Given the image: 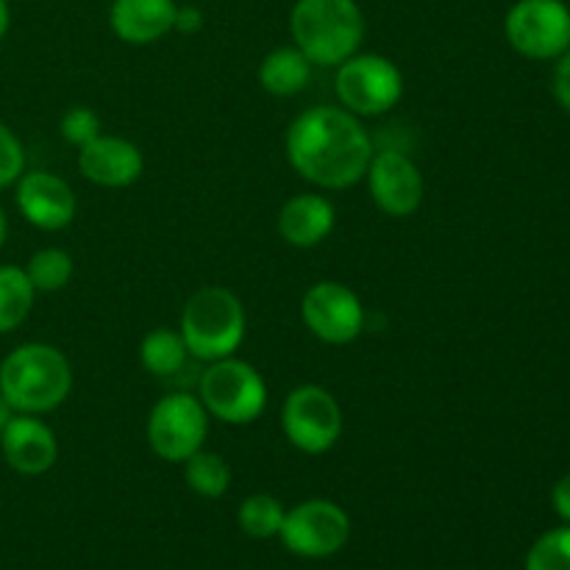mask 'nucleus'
Masks as SVG:
<instances>
[{"label":"nucleus","instance_id":"1","mask_svg":"<svg viewBox=\"0 0 570 570\" xmlns=\"http://www.w3.org/2000/svg\"><path fill=\"white\" fill-rule=\"evenodd\" d=\"M289 165L321 189H345L362 181L373 159V139L360 117L343 106L301 111L287 128Z\"/></svg>","mask_w":570,"mask_h":570},{"label":"nucleus","instance_id":"2","mask_svg":"<svg viewBox=\"0 0 570 570\" xmlns=\"http://www.w3.org/2000/svg\"><path fill=\"white\" fill-rule=\"evenodd\" d=\"M70 390V362L48 343H26L0 362V393L20 415L53 412L65 404Z\"/></svg>","mask_w":570,"mask_h":570},{"label":"nucleus","instance_id":"3","mask_svg":"<svg viewBox=\"0 0 570 570\" xmlns=\"http://www.w3.org/2000/svg\"><path fill=\"white\" fill-rule=\"evenodd\" d=\"M295 48L317 67H340L360 50L365 17L356 0H298L289 14Z\"/></svg>","mask_w":570,"mask_h":570},{"label":"nucleus","instance_id":"4","mask_svg":"<svg viewBox=\"0 0 570 570\" xmlns=\"http://www.w3.org/2000/svg\"><path fill=\"white\" fill-rule=\"evenodd\" d=\"M178 332L195 360L215 362L234 356L245 337L243 301L226 287H200L184 304Z\"/></svg>","mask_w":570,"mask_h":570},{"label":"nucleus","instance_id":"5","mask_svg":"<svg viewBox=\"0 0 570 570\" xmlns=\"http://www.w3.org/2000/svg\"><path fill=\"white\" fill-rule=\"evenodd\" d=\"M198 399L217 421L228 426H248L265 412L267 384L254 365L226 356L209 362L198 376Z\"/></svg>","mask_w":570,"mask_h":570},{"label":"nucleus","instance_id":"6","mask_svg":"<svg viewBox=\"0 0 570 570\" xmlns=\"http://www.w3.org/2000/svg\"><path fill=\"white\" fill-rule=\"evenodd\" d=\"M334 92L351 115L376 117L399 104L404 95V76L387 56L354 53L337 67Z\"/></svg>","mask_w":570,"mask_h":570},{"label":"nucleus","instance_id":"7","mask_svg":"<svg viewBox=\"0 0 570 570\" xmlns=\"http://www.w3.org/2000/svg\"><path fill=\"white\" fill-rule=\"evenodd\" d=\"M209 434V412L193 393H167L148 415V445L159 460L187 462Z\"/></svg>","mask_w":570,"mask_h":570},{"label":"nucleus","instance_id":"8","mask_svg":"<svg viewBox=\"0 0 570 570\" xmlns=\"http://www.w3.org/2000/svg\"><path fill=\"white\" fill-rule=\"evenodd\" d=\"M284 438L304 454H326L343 434V410L321 384H301L282 406Z\"/></svg>","mask_w":570,"mask_h":570},{"label":"nucleus","instance_id":"9","mask_svg":"<svg viewBox=\"0 0 570 570\" xmlns=\"http://www.w3.org/2000/svg\"><path fill=\"white\" fill-rule=\"evenodd\" d=\"M507 42L534 61L560 59L570 48V9L562 0H518L504 20Z\"/></svg>","mask_w":570,"mask_h":570},{"label":"nucleus","instance_id":"10","mask_svg":"<svg viewBox=\"0 0 570 570\" xmlns=\"http://www.w3.org/2000/svg\"><path fill=\"white\" fill-rule=\"evenodd\" d=\"M278 538L293 554L321 560V557L337 554L348 543L351 518L334 501L312 499L284 512Z\"/></svg>","mask_w":570,"mask_h":570},{"label":"nucleus","instance_id":"11","mask_svg":"<svg viewBox=\"0 0 570 570\" xmlns=\"http://www.w3.org/2000/svg\"><path fill=\"white\" fill-rule=\"evenodd\" d=\"M306 328L326 345H348L365 328L360 295L340 282H317L301 301Z\"/></svg>","mask_w":570,"mask_h":570},{"label":"nucleus","instance_id":"12","mask_svg":"<svg viewBox=\"0 0 570 570\" xmlns=\"http://www.w3.org/2000/svg\"><path fill=\"white\" fill-rule=\"evenodd\" d=\"M367 187L379 209L390 217H410L423 204V176L404 150H379L367 165Z\"/></svg>","mask_w":570,"mask_h":570},{"label":"nucleus","instance_id":"13","mask_svg":"<svg viewBox=\"0 0 570 570\" xmlns=\"http://www.w3.org/2000/svg\"><path fill=\"white\" fill-rule=\"evenodd\" d=\"M17 209L31 226L42 232H59L70 226L76 217V193L56 173H22L17 178Z\"/></svg>","mask_w":570,"mask_h":570},{"label":"nucleus","instance_id":"14","mask_svg":"<svg viewBox=\"0 0 570 570\" xmlns=\"http://www.w3.org/2000/svg\"><path fill=\"white\" fill-rule=\"evenodd\" d=\"M0 449L11 471L22 476L48 473L59 460V443L48 423L39 421L37 415H20V412L0 432Z\"/></svg>","mask_w":570,"mask_h":570},{"label":"nucleus","instance_id":"15","mask_svg":"<svg viewBox=\"0 0 570 570\" xmlns=\"http://www.w3.org/2000/svg\"><path fill=\"white\" fill-rule=\"evenodd\" d=\"M78 170L87 181L98 187L120 189L131 187L145 170L142 150L122 137H109L100 134L89 145L78 148Z\"/></svg>","mask_w":570,"mask_h":570},{"label":"nucleus","instance_id":"16","mask_svg":"<svg viewBox=\"0 0 570 570\" xmlns=\"http://www.w3.org/2000/svg\"><path fill=\"white\" fill-rule=\"evenodd\" d=\"M176 0H115L109 9L111 31L128 45H150L173 31Z\"/></svg>","mask_w":570,"mask_h":570},{"label":"nucleus","instance_id":"17","mask_svg":"<svg viewBox=\"0 0 570 570\" xmlns=\"http://www.w3.org/2000/svg\"><path fill=\"white\" fill-rule=\"evenodd\" d=\"M278 237L295 248H315L332 234L334 206L323 195H295L278 212Z\"/></svg>","mask_w":570,"mask_h":570},{"label":"nucleus","instance_id":"18","mask_svg":"<svg viewBox=\"0 0 570 570\" xmlns=\"http://www.w3.org/2000/svg\"><path fill=\"white\" fill-rule=\"evenodd\" d=\"M312 61L301 53L295 45L289 48H276L262 59L259 65V83L265 92L276 98H289L298 95L309 83Z\"/></svg>","mask_w":570,"mask_h":570},{"label":"nucleus","instance_id":"19","mask_svg":"<svg viewBox=\"0 0 570 570\" xmlns=\"http://www.w3.org/2000/svg\"><path fill=\"white\" fill-rule=\"evenodd\" d=\"M187 343H184L181 332H173V328H154L150 334H145L142 345H139V362H142L145 371L150 376L170 379L178 376L187 365Z\"/></svg>","mask_w":570,"mask_h":570},{"label":"nucleus","instance_id":"20","mask_svg":"<svg viewBox=\"0 0 570 570\" xmlns=\"http://www.w3.org/2000/svg\"><path fill=\"white\" fill-rule=\"evenodd\" d=\"M33 284L26 271L14 265L0 267V334H9L20 326L33 306Z\"/></svg>","mask_w":570,"mask_h":570},{"label":"nucleus","instance_id":"21","mask_svg":"<svg viewBox=\"0 0 570 570\" xmlns=\"http://www.w3.org/2000/svg\"><path fill=\"white\" fill-rule=\"evenodd\" d=\"M184 479L193 493L204 495V499H220L232 488V468L220 454L200 449L198 454L184 462Z\"/></svg>","mask_w":570,"mask_h":570},{"label":"nucleus","instance_id":"22","mask_svg":"<svg viewBox=\"0 0 570 570\" xmlns=\"http://www.w3.org/2000/svg\"><path fill=\"white\" fill-rule=\"evenodd\" d=\"M237 521H239V529H243L248 538H256V540L276 538V534L282 532L284 507L276 495H267V493L248 495V499L239 504Z\"/></svg>","mask_w":570,"mask_h":570},{"label":"nucleus","instance_id":"23","mask_svg":"<svg viewBox=\"0 0 570 570\" xmlns=\"http://www.w3.org/2000/svg\"><path fill=\"white\" fill-rule=\"evenodd\" d=\"M37 293H59L72 278V256L61 248H42L22 267Z\"/></svg>","mask_w":570,"mask_h":570},{"label":"nucleus","instance_id":"24","mask_svg":"<svg viewBox=\"0 0 570 570\" xmlns=\"http://www.w3.org/2000/svg\"><path fill=\"white\" fill-rule=\"evenodd\" d=\"M527 570H570V523L534 540L527 554Z\"/></svg>","mask_w":570,"mask_h":570},{"label":"nucleus","instance_id":"25","mask_svg":"<svg viewBox=\"0 0 570 570\" xmlns=\"http://www.w3.org/2000/svg\"><path fill=\"white\" fill-rule=\"evenodd\" d=\"M59 131L67 142L76 145V148H83V145H89L92 139L100 137L98 111H92L89 106H72V109H67L65 117H61Z\"/></svg>","mask_w":570,"mask_h":570},{"label":"nucleus","instance_id":"26","mask_svg":"<svg viewBox=\"0 0 570 570\" xmlns=\"http://www.w3.org/2000/svg\"><path fill=\"white\" fill-rule=\"evenodd\" d=\"M22 173H26V150L17 134L0 120V189L17 184Z\"/></svg>","mask_w":570,"mask_h":570},{"label":"nucleus","instance_id":"27","mask_svg":"<svg viewBox=\"0 0 570 570\" xmlns=\"http://www.w3.org/2000/svg\"><path fill=\"white\" fill-rule=\"evenodd\" d=\"M554 98L560 100V106L570 111V48L557 59L554 67Z\"/></svg>","mask_w":570,"mask_h":570},{"label":"nucleus","instance_id":"28","mask_svg":"<svg viewBox=\"0 0 570 570\" xmlns=\"http://www.w3.org/2000/svg\"><path fill=\"white\" fill-rule=\"evenodd\" d=\"M200 26H204V14H200V9H195V6H178L176 22H173V28H176V31L195 33V31H200Z\"/></svg>","mask_w":570,"mask_h":570},{"label":"nucleus","instance_id":"29","mask_svg":"<svg viewBox=\"0 0 570 570\" xmlns=\"http://www.w3.org/2000/svg\"><path fill=\"white\" fill-rule=\"evenodd\" d=\"M551 504H554V512L562 518V521L570 523V476H562L560 482L551 490Z\"/></svg>","mask_w":570,"mask_h":570},{"label":"nucleus","instance_id":"30","mask_svg":"<svg viewBox=\"0 0 570 570\" xmlns=\"http://www.w3.org/2000/svg\"><path fill=\"white\" fill-rule=\"evenodd\" d=\"M14 415H17V412L11 410V406H9V401H6V399H3V393H0V432H3V429H6V423H9L11 417H14Z\"/></svg>","mask_w":570,"mask_h":570},{"label":"nucleus","instance_id":"31","mask_svg":"<svg viewBox=\"0 0 570 570\" xmlns=\"http://www.w3.org/2000/svg\"><path fill=\"white\" fill-rule=\"evenodd\" d=\"M9 6H6V0H0V39L6 37V31H9Z\"/></svg>","mask_w":570,"mask_h":570},{"label":"nucleus","instance_id":"32","mask_svg":"<svg viewBox=\"0 0 570 570\" xmlns=\"http://www.w3.org/2000/svg\"><path fill=\"white\" fill-rule=\"evenodd\" d=\"M6 215H3V209H0V248H3V243H6Z\"/></svg>","mask_w":570,"mask_h":570},{"label":"nucleus","instance_id":"33","mask_svg":"<svg viewBox=\"0 0 570 570\" xmlns=\"http://www.w3.org/2000/svg\"><path fill=\"white\" fill-rule=\"evenodd\" d=\"M568 9H570V6H568Z\"/></svg>","mask_w":570,"mask_h":570}]
</instances>
